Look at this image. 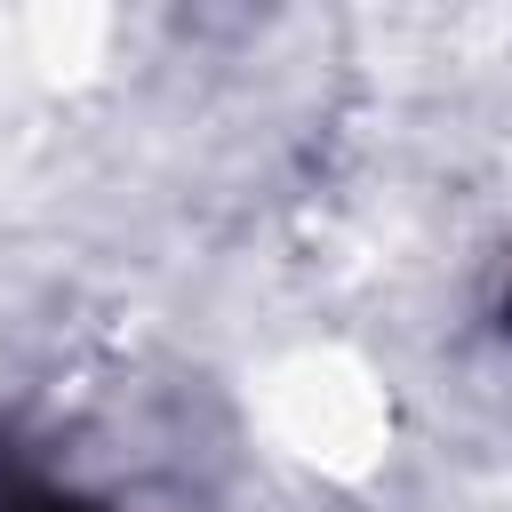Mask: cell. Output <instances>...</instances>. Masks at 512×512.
<instances>
[{"label":"cell","instance_id":"obj_1","mask_svg":"<svg viewBox=\"0 0 512 512\" xmlns=\"http://www.w3.org/2000/svg\"><path fill=\"white\" fill-rule=\"evenodd\" d=\"M0 512H112L104 496H80L48 472H24V464H0Z\"/></svg>","mask_w":512,"mask_h":512}]
</instances>
